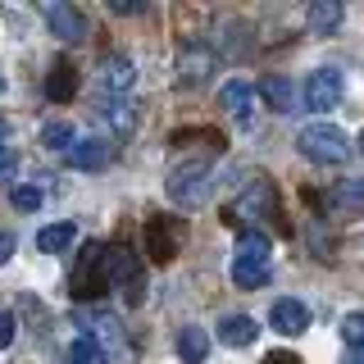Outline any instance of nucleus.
<instances>
[{"label": "nucleus", "instance_id": "obj_1", "mask_svg": "<svg viewBox=\"0 0 364 364\" xmlns=\"http://www.w3.org/2000/svg\"><path fill=\"white\" fill-rule=\"evenodd\" d=\"M114 287L109 282V250L100 242H82L73 259V278H68V291H73V301H96V296H105Z\"/></svg>", "mask_w": 364, "mask_h": 364}, {"label": "nucleus", "instance_id": "obj_2", "mask_svg": "<svg viewBox=\"0 0 364 364\" xmlns=\"http://www.w3.org/2000/svg\"><path fill=\"white\" fill-rule=\"evenodd\" d=\"M296 146H301L305 159H314V164H341V159L350 155V136L337 128V123H305L301 136H296Z\"/></svg>", "mask_w": 364, "mask_h": 364}, {"label": "nucleus", "instance_id": "obj_3", "mask_svg": "<svg viewBox=\"0 0 364 364\" xmlns=\"http://www.w3.org/2000/svg\"><path fill=\"white\" fill-rule=\"evenodd\" d=\"M210 187H214V173L205 159H191V164H178L173 173H168V200H178L182 210H196V205L210 200Z\"/></svg>", "mask_w": 364, "mask_h": 364}, {"label": "nucleus", "instance_id": "obj_4", "mask_svg": "<svg viewBox=\"0 0 364 364\" xmlns=\"http://www.w3.org/2000/svg\"><path fill=\"white\" fill-rule=\"evenodd\" d=\"M141 237H146V255L155 264H168V259L182 250V237H187V223L173 219V214H146L141 223Z\"/></svg>", "mask_w": 364, "mask_h": 364}, {"label": "nucleus", "instance_id": "obj_5", "mask_svg": "<svg viewBox=\"0 0 364 364\" xmlns=\"http://www.w3.org/2000/svg\"><path fill=\"white\" fill-rule=\"evenodd\" d=\"M214 64H219L214 46H205V41L182 46V55H178V87H187V91L205 87V82H210V73H214Z\"/></svg>", "mask_w": 364, "mask_h": 364}, {"label": "nucleus", "instance_id": "obj_6", "mask_svg": "<svg viewBox=\"0 0 364 364\" xmlns=\"http://www.w3.org/2000/svg\"><path fill=\"white\" fill-rule=\"evenodd\" d=\"M341 91H346V82H341L337 68H314V73L305 77V105L318 109V114H323V109H337Z\"/></svg>", "mask_w": 364, "mask_h": 364}, {"label": "nucleus", "instance_id": "obj_7", "mask_svg": "<svg viewBox=\"0 0 364 364\" xmlns=\"http://www.w3.org/2000/svg\"><path fill=\"white\" fill-rule=\"evenodd\" d=\"M269 328H273V333H282V337H301L305 328H310V305L296 301V296H282V301H273Z\"/></svg>", "mask_w": 364, "mask_h": 364}, {"label": "nucleus", "instance_id": "obj_8", "mask_svg": "<svg viewBox=\"0 0 364 364\" xmlns=\"http://www.w3.org/2000/svg\"><path fill=\"white\" fill-rule=\"evenodd\" d=\"M109 282L128 287V305L141 301V259H136L128 246H114L109 250Z\"/></svg>", "mask_w": 364, "mask_h": 364}, {"label": "nucleus", "instance_id": "obj_9", "mask_svg": "<svg viewBox=\"0 0 364 364\" xmlns=\"http://www.w3.org/2000/svg\"><path fill=\"white\" fill-rule=\"evenodd\" d=\"M237 214H250V219H278V187L269 178H255L237 200Z\"/></svg>", "mask_w": 364, "mask_h": 364}, {"label": "nucleus", "instance_id": "obj_10", "mask_svg": "<svg viewBox=\"0 0 364 364\" xmlns=\"http://www.w3.org/2000/svg\"><path fill=\"white\" fill-rule=\"evenodd\" d=\"M46 23H50V32L60 41H87V32H91L87 14L73 5H46Z\"/></svg>", "mask_w": 364, "mask_h": 364}, {"label": "nucleus", "instance_id": "obj_11", "mask_svg": "<svg viewBox=\"0 0 364 364\" xmlns=\"http://www.w3.org/2000/svg\"><path fill=\"white\" fill-rule=\"evenodd\" d=\"M328 210L337 219H360L364 214V182L360 178H341L333 191H328Z\"/></svg>", "mask_w": 364, "mask_h": 364}, {"label": "nucleus", "instance_id": "obj_12", "mask_svg": "<svg viewBox=\"0 0 364 364\" xmlns=\"http://www.w3.org/2000/svg\"><path fill=\"white\" fill-rule=\"evenodd\" d=\"M96 82H100L105 96H123V91H132V82H136V64L123 60V55H109V60L100 64Z\"/></svg>", "mask_w": 364, "mask_h": 364}, {"label": "nucleus", "instance_id": "obj_13", "mask_svg": "<svg viewBox=\"0 0 364 364\" xmlns=\"http://www.w3.org/2000/svg\"><path fill=\"white\" fill-rule=\"evenodd\" d=\"M82 323H87V337H96L100 350L123 355V323L114 314H82Z\"/></svg>", "mask_w": 364, "mask_h": 364}, {"label": "nucleus", "instance_id": "obj_14", "mask_svg": "<svg viewBox=\"0 0 364 364\" xmlns=\"http://www.w3.org/2000/svg\"><path fill=\"white\" fill-rule=\"evenodd\" d=\"M114 155V146L105 141V136H82V141L68 151V164L73 168H87V173H96V168H105Z\"/></svg>", "mask_w": 364, "mask_h": 364}, {"label": "nucleus", "instance_id": "obj_15", "mask_svg": "<svg viewBox=\"0 0 364 364\" xmlns=\"http://www.w3.org/2000/svg\"><path fill=\"white\" fill-rule=\"evenodd\" d=\"M259 96H264V105L273 109V114H291V105H296V87L287 82L282 73H269V77H259Z\"/></svg>", "mask_w": 364, "mask_h": 364}, {"label": "nucleus", "instance_id": "obj_16", "mask_svg": "<svg viewBox=\"0 0 364 364\" xmlns=\"http://www.w3.org/2000/svg\"><path fill=\"white\" fill-rule=\"evenodd\" d=\"M205 355H210V333H205L200 323L178 328V360L182 364H205Z\"/></svg>", "mask_w": 364, "mask_h": 364}, {"label": "nucleus", "instance_id": "obj_17", "mask_svg": "<svg viewBox=\"0 0 364 364\" xmlns=\"http://www.w3.org/2000/svg\"><path fill=\"white\" fill-rule=\"evenodd\" d=\"M250 100H255V87L242 82V77L223 82V91H219V105L232 114V119H242V123H250Z\"/></svg>", "mask_w": 364, "mask_h": 364}, {"label": "nucleus", "instance_id": "obj_18", "mask_svg": "<svg viewBox=\"0 0 364 364\" xmlns=\"http://www.w3.org/2000/svg\"><path fill=\"white\" fill-rule=\"evenodd\" d=\"M73 91H77V73H73V64H68V60H55V64H50V73H46V96H50L55 105H64V100H73Z\"/></svg>", "mask_w": 364, "mask_h": 364}, {"label": "nucleus", "instance_id": "obj_19", "mask_svg": "<svg viewBox=\"0 0 364 364\" xmlns=\"http://www.w3.org/2000/svg\"><path fill=\"white\" fill-rule=\"evenodd\" d=\"M255 318L250 314H228V318H219V341L223 346H232V350H242V346H250L255 341Z\"/></svg>", "mask_w": 364, "mask_h": 364}, {"label": "nucleus", "instance_id": "obj_20", "mask_svg": "<svg viewBox=\"0 0 364 364\" xmlns=\"http://www.w3.org/2000/svg\"><path fill=\"white\" fill-rule=\"evenodd\" d=\"M305 18H310V32H314V37H328V32H337V28H341L346 9H341V0H314Z\"/></svg>", "mask_w": 364, "mask_h": 364}, {"label": "nucleus", "instance_id": "obj_21", "mask_svg": "<svg viewBox=\"0 0 364 364\" xmlns=\"http://www.w3.org/2000/svg\"><path fill=\"white\" fill-rule=\"evenodd\" d=\"M100 119H105L119 136H128L136 128V105H132V100H123V96H109L105 105H100Z\"/></svg>", "mask_w": 364, "mask_h": 364}, {"label": "nucleus", "instance_id": "obj_22", "mask_svg": "<svg viewBox=\"0 0 364 364\" xmlns=\"http://www.w3.org/2000/svg\"><path fill=\"white\" fill-rule=\"evenodd\" d=\"M273 278V264H259V259H232V282L242 291H255Z\"/></svg>", "mask_w": 364, "mask_h": 364}, {"label": "nucleus", "instance_id": "obj_23", "mask_svg": "<svg viewBox=\"0 0 364 364\" xmlns=\"http://www.w3.org/2000/svg\"><path fill=\"white\" fill-rule=\"evenodd\" d=\"M73 237H77L73 223H50V228H41V232H37V250H46V255H60V250L73 246Z\"/></svg>", "mask_w": 364, "mask_h": 364}, {"label": "nucleus", "instance_id": "obj_24", "mask_svg": "<svg viewBox=\"0 0 364 364\" xmlns=\"http://www.w3.org/2000/svg\"><path fill=\"white\" fill-rule=\"evenodd\" d=\"M269 232H259V228H250V232L237 237V255L232 259H259V264H269Z\"/></svg>", "mask_w": 364, "mask_h": 364}, {"label": "nucleus", "instance_id": "obj_25", "mask_svg": "<svg viewBox=\"0 0 364 364\" xmlns=\"http://www.w3.org/2000/svg\"><path fill=\"white\" fill-rule=\"evenodd\" d=\"M41 146H46V151H60V155H68V151L77 146L73 123H46V128H41Z\"/></svg>", "mask_w": 364, "mask_h": 364}, {"label": "nucleus", "instance_id": "obj_26", "mask_svg": "<svg viewBox=\"0 0 364 364\" xmlns=\"http://www.w3.org/2000/svg\"><path fill=\"white\" fill-rule=\"evenodd\" d=\"M68 364H105V350H100L96 346V337H73V341H68V355H64Z\"/></svg>", "mask_w": 364, "mask_h": 364}, {"label": "nucleus", "instance_id": "obj_27", "mask_svg": "<svg viewBox=\"0 0 364 364\" xmlns=\"http://www.w3.org/2000/svg\"><path fill=\"white\" fill-rule=\"evenodd\" d=\"M341 337H346L350 350H364V310H350L341 318Z\"/></svg>", "mask_w": 364, "mask_h": 364}, {"label": "nucleus", "instance_id": "obj_28", "mask_svg": "<svg viewBox=\"0 0 364 364\" xmlns=\"http://www.w3.org/2000/svg\"><path fill=\"white\" fill-rule=\"evenodd\" d=\"M41 200H46V191L32 187V182H18V187H14V210L32 214V210H41Z\"/></svg>", "mask_w": 364, "mask_h": 364}, {"label": "nucleus", "instance_id": "obj_29", "mask_svg": "<svg viewBox=\"0 0 364 364\" xmlns=\"http://www.w3.org/2000/svg\"><path fill=\"white\" fill-rule=\"evenodd\" d=\"M14 337H18V318H14V310H0V350L14 346Z\"/></svg>", "mask_w": 364, "mask_h": 364}, {"label": "nucleus", "instance_id": "obj_30", "mask_svg": "<svg viewBox=\"0 0 364 364\" xmlns=\"http://www.w3.org/2000/svg\"><path fill=\"white\" fill-rule=\"evenodd\" d=\"M114 14H146V0H109Z\"/></svg>", "mask_w": 364, "mask_h": 364}, {"label": "nucleus", "instance_id": "obj_31", "mask_svg": "<svg viewBox=\"0 0 364 364\" xmlns=\"http://www.w3.org/2000/svg\"><path fill=\"white\" fill-rule=\"evenodd\" d=\"M14 168H18V155H14V151H5V155H0V182L14 178Z\"/></svg>", "mask_w": 364, "mask_h": 364}, {"label": "nucleus", "instance_id": "obj_32", "mask_svg": "<svg viewBox=\"0 0 364 364\" xmlns=\"http://www.w3.org/2000/svg\"><path fill=\"white\" fill-rule=\"evenodd\" d=\"M9 255H14V237H9V232H0V264H5Z\"/></svg>", "mask_w": 364, "mask_h": 364}, {"label": "nucleus", "instance_id": "obj_33", "mask_svg": "<svg viewBox=\"0 0 364 364\" xmlns=\"http://www.w3.org/2000/svg\"><path fill=\"white\" fill-rule=\"evenodd\" d=\"M264 364H301V360L287 355V350H273V355H264Z\"/></svg>", "mask_w": 364, "mask_h": 364}, {"label": "nucleus", "instance_id": "obj_34", "mask_svg": "<svg viewBox=\"0 0 364 364\" xmlns=\"http://www.w3.org/2000/svg\"><path fill=\"white\" fill-rule=\"evenodd\" d=\"M341 364H364V350H350V355L341 360Z\"/></svg>", "mask_w": 364, "mask_h": 364}, {"label": "nucleus", "instance_id": "obj_35", "mask_svg": "<svg viewBox=\"0 0 364 364\" xmlns=\"http://www.w3.org/2000/svg\"><path fill=\"white\" fill-rule=\"evenodd\" d=\"M5 136H9V128H5V119H0V155L9 151V146H5Z\"/></svg>", "mask_w": 364, "mask_h": 364}, {"label": "nucleus", "instance_id": "obj_36", "mask_svg": "<svg viewBox=\"0 0 364 364\" xmlns=\"http://www.w3.org/2000/svg\"><path fill=\"white\" fill-rule=\"evenodd\" d=\"M0 91H5V73H0Z\"/></svg>", "mask_w": 364, "mask_h": 364}, {"label": "nucleus", "instance_id": "obj_37", "mask_svg": "<svg viewBox=\"0 0 364 364\" xmlns=\"http://www.w3.org/2000/svg\"><path fill=\"white\" fill-rule=\"evenodd\" d=\"M360 151H364V136H360Z\"/></svg>", "mask_w": 364, "mask_h": 364}]
</instances>
